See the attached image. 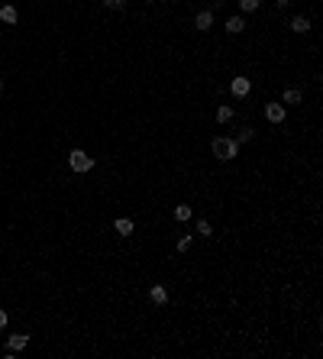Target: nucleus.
Listing matches in <instances>:
<instances>
[{"label": "nucleus", "mask_w": 323, "mask_h": 359, "mask_svg": "<svg viewBox=\"0 0 323 359\" xmlns=\"http://www.w3.org/2000/svg\"><path fill=\"white\" fill-rule=\"evenodd\" d=\"M239 6H243V13H256L262 6V0H239Z\"/></svg>", "instance_id": "15"}, {"label": "nucleus", "mask_w": 323, "mask_h": 359, "mask_svg": "<svg viewBox=\"0 0 323 359\" xmlns=\"http://www.w3.org/2000/svg\"><path fill=\"white\" fill-rule=\"evenodd\" d=\"M0 20H3V23H19V13H16V6H0Z\"/></svg>", "instance_id": "8"}, {"label": "nucleus", "mask_w": 323, "mask_h": 359, "mask_svg": "<svg viewBox=\"0 0 323 359\" xmlns=\"http://www.w3.org/2000/svg\"><path fill=\"white\" fill-rule=\"evenodd\" d=\"M194 23H197V30H210V26H214V10H201V13H197V16H194Z\"/></svg>", "instance_id": "6"}, {"label": "nucleus", "mask_w": 323, "mask_h": 359, "mask_svg": "<svg viewBox=\"0 0 323 359\" xmlns=\"http://www.w3.org/2000/svg\"><path fill=\"white\" fill-rule=\"evenodd\" d=\"M149 298H152V304H168V292H165V288L162 285H152V288H149Z\"/></svg>", "instance_id": "7"}, {"label": "nucleus", "mask_w": 323, "mask_h": 359, "mask_svg": "<svg viewBox=\"0 0 323 359\" xmlns=\"http://www.w3.org/2000/svg\"><path fill=\"white\" fill-rule=\"evenodd\" d=\"M191 214H194V210H191L188 204H178V207H175V220H178V224H184V220H191Z\"/></svg>", "instance_id": "12"}, {"label": "nucleus", "mask_w": 323, "mask_h": 359, "mask_svg": "<svg viewBox=\"0 0 323 359\" xmlns=\"http://www.w3.org/2000/svg\"><path fill=\"white\" fill-rule=\"evenodd\" d=\"M0 91H3V81H0Z\"/></svg>", "instance_id": "21"}, {"label": "nucleus", "mask_w": 323, "mask_h": 359, "mask_svg": "<svg viewBox=\"0 0 323 359\" xmlns=\"http://www.w3.org/2000/svg\"><path fill=\"white\" fill-rule=\"evenodd\" d=\"M243 30H246V20L243 16H230V20H226V32L236 36V32H243Z\"/></svg>", "instance_id": "9"}, {"label": "nucleus", "mask_w": 323, "mask_h": 359, "mask_svg": "<svg viewBox=\"0 0 323 359\" xmlns=\"http://www.w3.org/2000/svg\"><path fill=\"white\" fill-rule=\"evenodd\" d=\"M230 91H233V98H246V94L252 91V81L249 78H233L230 81Z\"/></svg>", "instance_id": "5"}, {"label": "nucleus", "mask_w": 323, "mask_h": 359, "mask_svg": "<svg viewBox=\"0 0 323 359\" xmlns=\"http://www.w3.org/2000/svg\"><path fill=\"white\" fill-rule=\"evenodd\" d=\"M6 320H10V317H6V310H0V330L6 327Z\"/></svg>", "instance_id": "20"}, {"label": "nucleus", "mask_w": 323, "mask_h": 359, "mask_svg": "<svg viewBox=\"0 0 323 359\" xmlns=\"http://www.w3.org/2000/svg\"><path fill=\"white\" fill-rule=\"evenodd\" d=\"M291 32H311V20L307 16H294L291 20Z\"/></svg>", "instance_id": "11"}, {"label": "nucleus", "mask_w": 323, "mask_h": 359, "mask_svg": "<svg viewBox=\"0 0 323 359\" xmlns=\"http://www.w3.org/2000/svg\"><path fill=\"white\" fill-rule=\"evenodd\" d=\"M197 233H201V236H210V233H214V226H210V220H197Z\"/></svg>", "instance_id": "16"}, {"label": "nucleus", "mask_w": 323, "mask_h": 359, "mask_svg": "<svg viewBox=\"0 0 323 359\" xmlns=\"http://www.w3.org/2000/svg\"><path fill=\"white\" fill-rule=\"evenodd\" d=\"M68 165H71V172H78V175H84V172L94 168V158L84 152V149H71V156H68Z\"/></svg>", "instance_id": "2"}, {"label": "nucleus", "mask_w": 323, "mask_h": 359, "mask_svg": "<svg viewBox=\"0 0 323 359\" xmlns=\"http://www.w3.org/2000/svg\"><path fill=\"white\" fill-rule=\"evenodd\" d=\"M252 140V130H239L236 133V142H249Z\"/></svg>", "instance_id": "19"}, {"label": "nucleus", "mask_w": 323, "mask_h": 359, "mask_svg": "<svg viewBox=\"0 0 323 359\" xmlns=\"http://www.w3.org/2000/svg\"><path fill=\"white\" fill-rule=\"evenodd\" d=\"M152 4H159V0H152Z\"/></svg>", "instance_id": "22"}, {"label": "nucleus", "mask_w": 323, "mask_h": 359, "mask_svg": "<svg viewBox=\"0 0 323 359\" xmlns=\"http://www.w3.org/2000/svg\"><path fill=\"white\" fill-rule=\"evenodd\" d=\"M301 98H304V94H301L298 88H288L285 98H281V104H301Z\"/></svg>", "instance_id": "13"}, {"label": "nucleus", "mask_w": 323, "mask_h": 359, "mask_svg": "<svg viewBox=\"0 0 323 359\" xmlns=\"http://www.w3.org/2000/svg\"><path fill=\"white\" fill-rule=\"evenodd\" d=\"M210 149H214L217 158H236L239 156V142L230 140V136H217V140L210 142Z\"/></svg>", "instance_id": "1"}, {"label": "nucleus", "mask_w": 323, "mask_h": 359, "mask_svg": "<svg viewBox=\"0 0 323 359\" xmlns=\"http://www.w3.org/2000/svg\"><path fill=\"white\" fill-rule=\"evenodd\" d=\"M26 346H29V334H13L10 340H6V356H16V353H23Z\"/></svg>", "instance_id": "3"}, {"label": "nucleus", "mask_w": 323, "mask_h": 359, "mask_svg": "<svg viewBox=\"0 0 323 359\" xmlns=\"http://www.w3.org/2000/svg\"><path fill=\"white\" fill-rule=\"evenodd\" d=\"M104 6H110V10H123V6H126V0H104Z\"/></svg>", "instance_id": "18"}, {"label": "nucleus", "mask_w": 323, "mask_h": 359, "mask_svg": "<svg viewBox=\"0 0 323 359\" xmlns=\"http://www.w3.org/2000/svg\"><path fill=\"white\" fill-rule=\"evenodd\" d=\"M191 240H194V236H191V233H184V236L178 240V246H175V250H178V252H188V250H191Z\"/></svg>", "instance_id": "17"}, {"label": "nucleus", "mask_w": 323, "mask_h": 359, "mask_svg": "<svg viewBox=\"0 0 323 359\" xmlns=\"http://www.w3.org/2000/svg\"><path fill=\"white\" fill-rule=\"evenodd\" d=\"M217 120H220V123H230V120H233V107H230V104L217 107Z\"/></svg>", "instance_id": "14"}, {"label": "nucleus", "mask_w": 323, "mask_h": 359, "mask_svg": "<svg viewBox=\"0 0 323 359\" xmlns=\"http://www.w3.org/2000/svg\"><path fill=\"white\" fill-rule=\"evenodd\" d=\"M285 116H288L285 104H278V100L265 104V120H269V123H285Z\"/></svg>", "instance_id": "4"}, {"label": "nucleus", "mask_w": 323, "mask_h": 359, "mask_svg": "<svg viewBox=\"0 0 323 359\" xmlns=\"http://www.w3.org/2000/svg\"><path fill=\"white\" fill-rule=\"evenodd\" d=\"M113 230H116V233H123V236H129V233H133V220H129V217L113 220Z\"/></svg>", "instance_id": "10"}]
</instances>
